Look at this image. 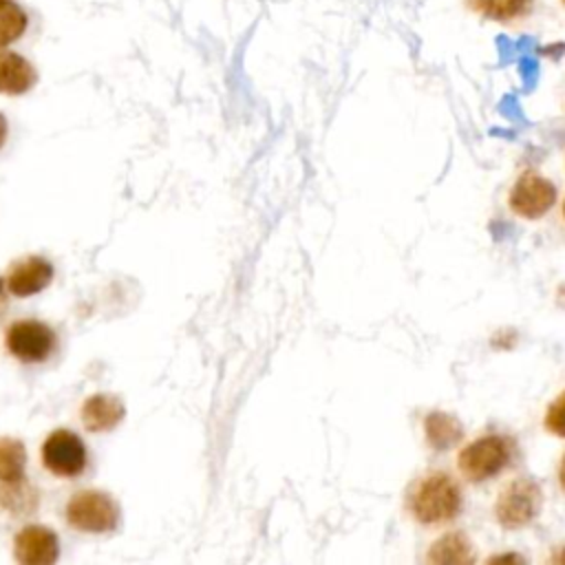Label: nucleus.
I'll use <instances>...</instances> for the list:
<instances>
[{"label": "nucleus", "mask_w": 565, "mask_h": 565, "mask_svg": "<svg viewBox=\"0 0 565 565\" xmlns=\"http://www.w3.org/2000/svg\"><path fill=\"white\" fill-rule=\"evenodd\" d=\"M126 417L124 402L113 393H95L82 402L79 419L88 433L115 430Z\"/></svg>", "instance_id": "9d476101"}, {"label": "nucleus", "mask_w": 565, "mask_h": 565, "mask_svg": "<svg viewBox=\"0 0 565 565\" xmlns=\"http://www.w3.org/2000/svg\"><path fill=\"white\" fill-rule=\"evenodd\" d=\"M26 26L29 15L20 4H15L13 0L0 2V49H7L15 40H20Z\"/></svg>", "instance_id": "f3484780"}, {"label": "nucleus", "mask_w": 565, "mask_h": 565, "mask_svg": "<svg viewBox=\"0 0 565 565\" xmlns=\"http://www.w3.org/2000/svg\"><path fill=\"white\" fill-rule=\"evenodd\" d=\"M40 461L53 477L77 479L88 468V448L77 433L55 428L40 446Z\"/></svg>", "instance_id": "39448f33"}, {"label": "nucleus", "mask_w": 565, "mask_h": 565, "mask_svg": "<svg viewBox=\"0 0 565 565\" xmlns=\"http://www.w3.org/2000/svg\"><path fill=\"white\" fill-rule=\"evenodd\" d=\"M463 494L459 483L444 470L424 475L408 492V512L422 525H444L459 516Z\"/></svg>", "instance_id": "f257e3e1"}, {"label": "nucleus", "mask_w": 565, "mask_h": 565, "mask_svg": "<svg viewBox=\"0 0 565 565\" xmlns=\"http://www.w3.org/2000/svg\"><path fill=\"white\" fill-rule=\"evenodd\" d=\"M26 479V448L18 437H0V483Z\"/></svg>", "instance_id": "2eb2a0df"}, {"label": "nucleus", "mask_w": 565, "mask_h": 565, "mask_svg": "<svg viewBox=\"0 0 565 565\" xmlns=\"http://www.w3.org/2000/svg\"><path fill=\"white\" fill-rule=\"evenodd\" d=\"M53 276H55L53 263L44 256L31 254V256H24V258H18L15 263H11V267L7 269V274L2 278H4L7 291L11 296L29 298V296L44 291L51 285Z\"/></svg>", "instance_id": "1a4fd4ad"}, {"label": "nucleus", "mask_w": 565, "mask_h": 565, "mask_svg": "<svg viewBox=\"0 0 565 565\" xmlns=\"http://www.w3.org/2000/svg\"><path fill=\"white\" fill-rule=\"evenodd\" d=\"M426 561L433 565H441V563H472V545L468 541L466 534L461 532H448L441 539H437L428 554Z\"/></svg>", "instance_id": "4468645a"}, {"label": "nucleus", "mask_w": 565, "mask_h": 565, "mask_svg": "<svg viewBox=\"0 0 565 565\" xmlns=\"http://www.w3.org/2000/svg\"><path fill=\"white\" fill-rule=\"evenodd\" d=\"M556 201V188L534 170H525L512 185L508 205L521 218H541Z\"/></svg>", "instance_id": "0eeeda50"}, {"label": "nucleus", "mask_w": 565, "mask_h": 565, "mask_svg": "<svg viewBox=\"0 0 565 565\" xmlns=\"http://www.w3.org/2000/svg\"><path fill=\"white\" fill-rule=\"evenodd\" d=\"M550 561H552V563H565V545H563V547H556V552L552 554Z\"/></svg>", "instance_id": "5701e85b"}, {"label": "nucleus", "mask_w": 565, "mask_h": 565, "mask_svg": "<svg viewBox=\"0 0 565 565\" xmlns=\"http://www.w3.org/2000/svg\"><path fill=\"white\" fill-rule=\"evenodd\" d=\"M13 558L20 565H53L60 558L57 532L40 523L24 525L13 536Z\"/></svg>", "instance_id": "6e6552de"}, {"label": "nucleus", "mask_w": 565, "mask_h": 565, "mask_svg": "<svg viewBox=\"0 0 565 565\" xmlns=\"http://www.w3.org/2000/svg\"><path fill=\"white\" fill-rule=\"evenodd\" d=\"M541 486L530 477L512 479L494 501V516L503 530H521L541 512Z\"/></svg>", "instance_id": "423d86ee"}, {"label": "nucleus", "mask_w": 565, "mask_h": 565, "mask_svg": "<svg viewBox=\"0 0 565 565\" xmlns=\"http://www.w3.org/2000/svg\"><path fill=\"white\" fill-rule=\"evenodd\" d=\"M468 7L492 22L512 24L532 13L534 0H468Z\"/></svg>", "instance_id": "f8f14e48"}, {"label": "nucleus", "mask_w": 565, "mask_h": 565, "mask_svg": "<svg viewBox=\"0 0 565 565\" xmlns=\"http://www.w3.org/2000/svg\"><path fill=\"white\" fill-rule=\"evenodd\" d=\"M543 426L547 433L565 439V391L547 406L545 417H543Z\"/></svg>", "instance_id": "a211bd4d"}, {"label": "nucleus", "mask_w": 565, "mask_h": 565, "mask_svg": "<svg viewBox=\"0 0 565 565\" xmlns=\"http://www.w3.org/2000/svg\"><path fill=\"white\" fill-rule=\"evenodd\" d=\"M499 561H523L521 556H516V554H503V556H492L488 563H499Z\"/></svg>", "instance_id": "4be33fe9"}, {"label": "nucleus", "mask_w": 565, "mask_h": 565, "mask_svg": "<svg viewBox=\"0 0 565 565\" xmlns=\"http://www.w3.org/2000/svg\"><path fill=\"white\" fill-rule=\"evenodd\" d=\"M7 135H9V124H7L4 115L0 113V148H2L4 141H7Z\"/></svg>", "instance_id": "aec40b11"}, {"label": "nucleus", "mask_w": 565, "mask_h": 565, "mask_svg": "<svg viewBox=\"0 0 565 565\" xmlns=\"http://www.w3.org/2000/svg\"><path fill=\"white\" fill-rule=\"evenodd\" d=\"M35 82H38V71L24 55L0 49V93L2 95H11V97L24 95L35 86Z\"/></svg>", "instance_id": "9b49d317"}, {"label": "nucleus", "mask_w": 565, "mask_h": 565, "mask_svg": "<svg viewBox=\"0 0 565 565\" xmlns=\"http://www.w3.org/2000/svg\"><path fill=\"white\" fill-rule=\"evenodd\" d=\"M7 296H11L9 291H7V285H4V278H0V316L4 313V309H7Z\"/></svg>", "instance_id": "6ab92c4d"}, {"label": "nucleus", "mask_w": 565, "mask_h": 565, "mask_svg": "<svg viewBox=\"0 0 565 565\" xmlns=\"http://www.w3.org/2000/svg\"><path fill=\"white\" fill-rule=\"evenodd\" d=\"M558 486L565 492V455L561 457V463H558Z\"/></svg>", "instance_id": "412c9836"}, {"label": "nucleus", "mask_w": 565, "mask_h": 565, "mask_svg": "<svg viewBox=\"0 0 565 565\" xmlns=\"http://www.w3.org/2000/svg\"><path fill=\"white\" fill-rule=\"evenodd\" d=\"M561 2H563V4H565V0H561Z\"/></svg>", "instance_id": "a878e982"}, {"label": "nucleus", "mask_w": 565, "mask_h": 565, "mask_svg": "<svg viewBox=\"0 0 565 565\" xmlns=\"http://www.w3.org/2000/svg\"><path fill=\"white\" fill-rule=\"evenodd\" d=\"M66 523L82 534H110L119 527V503L104 490L86 488L71 494L64 505Z\"/></svg>", "instance_id": "7ed1b4c3"}, {"label": "nucleus", "mask_w": 565, "mask_h": 565, "mask_svg": "<svg viewBox=\"0 0 565 565\" xmlns=\"http://www.w3.org/2000/svg\"><path fill=\"white\" fill-rule=\"evenodd\" d=\"M424 433H426V441L435 450L452 448L461 439V435H463L459 419L452 417L450 413H441V411H433V413L426 415Z\"/></svg>", "instance_id": "ddd939ff"}, {"label": "nucleus", "mask_w": 565, "mask_h": 565, "mask_svg": "<svg viewBox=\"0 0 565 565\" xmlns=\"http://www.w3.org/2000/svg\"><path fill=\"white\" fill-rule=\"evenodd\" d=\"M514 457V439L508 435L490 433L481 435L475 441L466 444L459 450L457 468L463 475V479L472 483H483L497 475H501Z\"/></svg>", "instance_id": "f03ea898"}, {"label": "nucleus", "mask_w": 565, "mask_h": 565, "mask_svg": "<svg viewBox=\"0 0 565 565\" xmlns=\"http://www.w3.org/2000/svg\"><path fill=\"white\" fill-rule=\"evenodd\" d=\"M0 2H7V0H0Z\"/></svg>", "instance_id": "393cba45"}, {"label": "nucleus", "mask_w": 565, "mask_h": 565, "mask_svg": "<svg viewBox=\"0 0 565 565\" xmlns=\"http://www.w3.org/2000/svg\"><path fill=\"white\" fill-rule=\"evenodd\" d=\"M4 349L22 364H42L57 349V333L35 318H20L4 329Z\"/></svg>", "instance_id": "20e7f679"}, {"label": "nucleus", "mask_w": 565, "mask_h": 565, "mask_svg": "<svg viewBox=\"0 0 565 565\" xmlns=\"http://www.w3.org/2000/svg\"><path fill=\"white\" fill-rule=\"evenodd\" d=\"M563 218H565V201H563Z\"/></svg>", "instance_id": "b1692460"}, {"label": "nucleus", "mask_w": 565, "mask_h": 565, "mask_svg": "<svg viewBox=\"0 0 565 565\" xmlns=\"http://www.w3.org/2000/svg\"><path fill=\"white\" fill-rule=\"evenodd\" d=\"M0 508L15 516L33 514L38 508V490L26 479L15 483H0Z\"/></svg>", "instance_id": "dca6fc26"}]
</instances>
